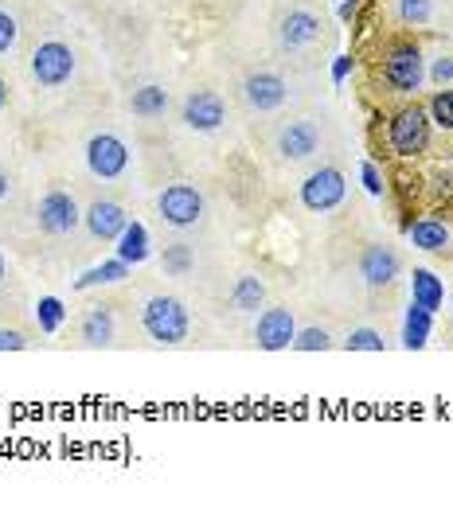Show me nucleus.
<instances>
[{
    "instance_id": "1",
    "label": "nucleus",
    "mask_w": 453,
    "mask_h": 507,
    "mask_svg": "<svg viewBox=\"0 0 453 507\" xmlns=\"http://www.w3.org/2000/svg\"><path fill=\"white\" fill-rule=\"evenodd\" d=\"M141 324H145V336L153 344H184L192 332L188 308L176 297H149L145 312H141Z\"/></svg>"
},
{
    "instance_id": "2",
    "label": "nucleus",
    "mask_w": 453,
    "mask_h": 507,
    "mask_svg": "<svg viewBox=\"0 0 453 507\" xmlns=\"http://www.w3.org/2000/svg\"><path fill=\"white\" fill-rule=\"evenodd\" d=\"M387 141H391V152L410 161V156L426 152L430 145V113L422 106H410V110H399L387 125Z\"/></svg>"
},
{
    "instance_id": "3",
    "label": "nucleus",
    "mask_w": 453,
    "mask_h": 507,
    "mask_svg": "<svg viewBox=\"0 0 453 507\" xmlns=\"http://www.w3.org/2000/svg\"><path fill=\"white\" fill-rule=\"evenodd\" d=\"M74 74V51L67 44H59V39H47L32 51V78L47 90H55L63 83H71Z\"/></svg>"
},
{
    "instance_id": "4",
    "label": "nucleus",
    "mask_w": 453,
    "mask_h": 507,
    "mask_svg": "<svg viewBox=\"0 0 453 507\" xmlns=\"http://www.w3.org/2000/svg\"><path fill=\"white\" fill-rule=\"evenodd\" d=\"M157 211L168 227L184 230V227H196L203 219V195L192 188V184H168L157 195Z\"/></svg>"
},
{
    "instance_id": "5",
    "label": "nucleus",
    "mask_w": 453,
    "mask_h": 507,
    "mask_svg": "<svg viewBox=\"0 0 453 507\" xmlns=\"http://www.w3.org/2000/svg\"><path fill=\"white\" fill-rule=\"evenodd\" d=\"M426 78V63H422V51L414 44L395 47L383 63V83L395 90V94H414Z\"/></svg>"
},
{
    "instance_id": "6",
    "label": "nucleus",
    "mask_w": 453,
    "mask_h": 507,
    "mask_svg": "<svg viewBox=\"0 0 453 507\" xmlns=\"http://www.w3.org/2000/svg\"><path fill=\"white\" fill-rule=\"evenodd\" d=\"M86 168H90V172H94L98 180H118V176H125V168H129V149H125V141L113 137V133L90 137V141H86Z\"/></svg>"
},
{
    "instance_id": "7",
    "label": "nucleus",
    "mask_w": 453,
    "mask_h": 507,
    "mask_svg": "<svg viewBox=\"0 0 453 507\" xmlns=\"http://www.w3.org/2000/svg\"><path fill=\"white\" fill-rule=\"evenodd\" d=\"M344 172L340 168H317L313 176H305V184H301V203L309 207V211H317V215H325L332 211V207H340L344 203Z\"/></svg>"
},
{
    "instance_id": "8",
    "label": "nucleus",
    "mask_w": 453,
    "mask_h": 507,
    "mask_svg": "<svg viewBox=\"0 0 453 507\" xmlns=\"http://www.w3.org/2000/svg\"><path fill=\"white\" fill-rule=\"evenodd\" d=\"M79 203H74V195L67 191H47L40 200V211H35V223H40L44 234H71L74 227H79Z\"/></svg>"
},
{
    "instance_id": "9",
    "label": "nucleus",
    "mask_w": 453,
    "mask_h": 507,
    "mask_svg": "<svg viewBox=\"0 0 453 507\" xmlns=\"http://www.w3.org/2000/svg\"><path fill=\"white\" fill-rule=\"evenodd\" d=\"M223 122H227V106L219 94H212V90H192L184 98V125L188 129H196V133H215Z\"/></svg>"
},
{
    "instance_id": "10",
    "label": "nucleus",
    "mask_w": 453,
    "mask_h": 507,
    "mask_svg": "<svg viewBox=\"0 0 453 507\" xmlns=\"http://www.w3.org/2000/svg\"><path fill=\"white\" fill-rule=\"evenodd\" d=\"M293 336H297V324H293L290 308H266L258 317L254 340L262 351H286V347H293Z\"/></svg>"
},
{
    "instance_id": "11",
    "label": "nucleus",
    "mask_w": 453,
    "mask_h": 507,
    "mask_svg": "<svg viewBox=\"0 0 453 507\" xmlns=\"http://www.w3.org/2000/svg\"><path fill=\"white\" fill-rule=\"evenodd\" d=\"M242 98H247L251 110L270 113V110H278L281 102L290 98V86H286V78H281V74L258 71V74H251L247 83H242Z\"/></svg>"
},
{
    "instance_id": "12",
    "label": "nucleus",
    "mask_w": 453,
    "mask_h": 507,
    "mask_svg": "<svg viewBox=\"0 0 453 507\" xmlns=\"http://www.w3.org/2000/svg\"><path fill=\"white\" fill-rule=\"evenodd\" d=\"M83 219H86V230L94 234V239H102V242H118V234L129 223V215L113 200H94V203L86 207Z\"/></svg>"
},
{
    "instance_id": "13",
    "label": "nucleus",
    "mask_w": 453,
    "mask_h": 507,
    "mask_svg": "<svg viewBox=\"0 0 453 507\" xmlns=\"http://www.w3.org/2000/svg\"><path fill=\"white\" fill-rule=\"evenodd\" d=\"M317 145H320V133L313 122H290L278 137V152L286 156V161H309V156L317 152Z\"/></svg>"
},
{
    "instance_id": "14",
    "label": "nucleus",
    "mask_w": 453,
    "mask_h": 507,
    "mask_svg": "<svg viewBox=\"0 0 453 507\" xmlns=\"http://www.w3.org/2000/svg\"><path fill=\"white\" fill-rule=\"evenodd\" d=\"M278 35H281V47H290V51L309 47V44H317V35H320V20L313 16V12H305V8H293L290 16L281 20Z\"/></svg>"
},
{
    "instance_id": "15",
    "label": "nucleus",
    "mask_w": 453,
    "mask_h": 507,
    "mask_svg": "<svg viewBox=\"0 0 453 507\" xmlns=\"http://www.w3.org/2000/svg\"><path fill=\"white\" fill-rule=\"evenodd\" d=\"M359 273H364L368 285H391L399 278V254L387 250V246H368L364 258H359Z\"/></svg>"
},
{
    "instance_id": "16",
    "label": "nucleus",
    "mask_w": 453,
    "mask_h": 507,
    "mask_svg": "<svg viewBox=\"0 0 453 507\" xmlns=\"http://www.w3.org/2000/svg\"><path fill=\"white\" fill-rule=\"evenodd\" d=\"M407 239L426 254H442V250H449L453 234H449V227L442 223V219H419V223L407 227Z\"/></svg>"
},
{
    "instance_id": "17",
    "label": "nucleus",
    "mask_w": 453,
    "mask_h": 507,
    "mask_svg": "<svg viewBox=\"0 0 453 507\" xmlns=\"http://www.w3.org/2000/svg\"><path fill=\"white\" fill-rule=\"evenodd\" d=\"M410 301L422 305L426 312H442V305H446V285H442V278H434L430 269H414L410 273Z\"/></svg>"
},
{
    "instance_id": "18",
    "label": "nucleus",
    "mask_w": 453,
    "mask_h": 507,
    "mask_svg": "<svg viewBox=\"0 0 453 507\" xmlns=\"http://www.w3.org/2000/svg\"><path fill=\"white\" fill-rule=\"evenodd\" d=\"M113 340V312L110 308H90L83 317V344L86 347H106Z\"/></svg>"
},
{
    "instance_id": "19",
    "label": "nucleus",
    "mask_w": 453,
    "mask_h": 507,
    "mask_svg": "<svg viewBox=\"0 0 453 507\" xmlns=\"http://www.w3.org/2000/svg\"><path fill=\"white\" fill-rule=\"evenodd\" d=\"M118 258L129 266H141L149 258V230L141 223H125V230L118 234Z\"/></svg>"
},
{
    "instance_id": "20",
    "label": "nucleus",
    "mask_w": 453,
    "mask_h": 507,
    "mask_svg": "<svg viewBox=\"0 0 453 507\" xmlns=\"http://www.w3.org/2000/svg\"><path fill=\"white\" fill-rule=\"evenodd\" d=\"M430 320H434V312H426L422 305L410 301L407 320H403V347H410V351L426 347V340H430Z\"/></svg>"
},
{
    "instance_id": "21",
    "label": "nucleus",
    "mask_w": 453,
    "mask_h": 507,
    "mask_svg": "<svg viewBox=\"0 0 453 507\" xmlns=\"http://www.w3.org/2000/svg\"><path fill=\"white\" fill-rule=\"evenodd\" d=\"M129 110H133L137 117H145V122H153V117H164V110H168V90L164 86H141V90H133V98H129Z\"/></svg>"
},
{
    "instance_id": "22",
    "label": "nucleus",
    "mask_w": 453,
    "mask_h": 507,
    "mask_svg": "<svg viewBox=\"0 0 453 507\" xmlns=\"http://www.w3.org/2000/svg\"><path fill=\"white\" fill-rule=\"evenodd\" d=\"M125 278H129V262H122V258H110V262L86 269L83 278L74 281V289H90V285H113V281H125Z\"/></svg>"
},
{
    "instance_id": "23",
    "label": "nucleus",
    "mask_w": 453,
    "mask_h": 507,
    "mask_svg": "<svg viewBox=\"0 0 453 507\" xmlns=\"http://www.w3.org/2000/svg\"><path fill=\"white\" fill-rule=\"evenodd\" d=\"M262 301H266V285L258 278H239L235 293H231V305H235L239 312H258Z\"/></svg>"
},
{
    "instance_id": "24",
    "label": "nucleus",
    "mask_w": 453,
    "mask_h": 507,
    "mask_svg": "<svg viewBox=\"0 0 453 507\" xmlns=\"http://www.w3.org/2000/svg\"><path fill=\"white\" fill-rule=\"evenodd\" d=\"M35 320H40V328L51 336L63 328V320H67V308H63L59 297H44L40 305H35Z\"/></svg>"
},
{
    "instance_id": "25",
    "label": "nucleus",
    "mask_w": 453,
    "mask_h": 507,
    "mask_svg": "<svg viewBox=\"0 0 453 507\" xmlns=\"http://www.w3.org/2000/svg\"><path fill=\"white\" fill-rule=\"evenodd\" d=\"M426 113H430V122H434V125L453 129V90H449V86L438 90V94L430 98V110H426Z\"/></svg>"
},
{
    "instance_id": "26",
    "label": "nucleus",
    "mask_w": 453,
    "mask_h": 507,
    "mask_svg": "<svg viewBox=\"0 0 453 507\" xmlns=\"http://www.w3.org/2000/svg\"><path fill=\"white\" fill-rule=\"evenodd\" d=\"M164 269L172 273V278H184V273L192 269V250L184 242H176V246H168L164 250Z\"/></svg>"
},
{
    "instance_id": "27",
    "label": "nucleus",
    "mask_w": 453,
    "mask_h": 507,
    "mask_svg": "<svg viewBox=\"0 0 453 507\" xmlns=\"http://www.w3.org/2000/svg\"><path fill=\"white\" fill-rule=\"evenodd\" d=\"M293 347H297V351H329L332 340H329L325 328H301V332L293 336Z\"/></svg>"
},
{
    "instance_id": "28",
    "label": "nucleus",
    "mask_w": 453,
    "mask_h": 507,
    "mask_svg": "<svg viewBox=\"0 0 453 507\" xmlns=\"http://www.w3.org/2000/svg\"><path fill=\"white\" fill-rule=\"evenodd\" d=\"M344 347L348 351H383V336L375 328H356V332H348Z\"/></svg>"
},
{
    "instance_id": "29",
    "label": "nucleus",
    "mask_w": 453,
    "mask_h": 507,
    "mask_svg": "<svg viewBox=\"0 0 453 507\" xmlns=\"http://www.w3.org/2000/svg\"><path fill=\"white\" fill-rule=\"evenodd\" d=\"M430 12H434L430 0H399V20H403V24H414V28L430 20Z\"/></svg>"
},
{
    "instance_id": "30",
    "label": "nucleus",
    "mask_w": 453,
    "mask_h": 507,
    "mask_svg": "<svg viewBox=\"0 0 453 507\" xmlns=\"http://www.w3.org/2000/svg\"><path fill=\"white\" fill-rule=\"evenodd\" d=\"M16 35H20L16 20H12L8 12H0V55H8V51L16 47Z\"/></svg>"
},
{
    "instance_id": "31",
    "label": "nucleus",
    "mask_w": 453,
    "mask_h": 507,
    "mask_svg": "<svg viewBox=\"0 0 453 507\" xmlns=\"http://www.w3.org/2000/svg\"><path fill=\"white\" fill-rule=\"evenodd\" d=\"M359 180H364L368 195H375V200H379V195H383V176H379V168H375L371 161H364V164H359Z\"/></svg>"
},
{
    "instance_id": "32",
    "label": "nucleus",
    "mask_w": 453,
    "mask_h": 507,
    "mask_svg": "<svg viewBox=\"0 0 453 507\" xmlns=\"http://www.w3.org/2000/svg\"><path fill=\"white\" fill-rule=\"evenodd\" d=\"M430 83H434V86H453V55L434 59V67H430Z\"/></svg>"
},
{
    "instance_id": "33",
    "label": "nucleus",
    "mask_w": 453,
    "mask_h": 507,
    "mask_svg": "<svg viewBox=\"0 0 453 507\" xmlns=\"http://www.w3.org/2000/svg\"><path fill=\"white\" fill-rule=\"evenodd\" d=\"M24 347H28V340L20 332H12V328L0 332V351H24Z\"/></svg>"
},
{
    "instance_id": "34",
    "label": "nucleus",
    "mask_w": 453,
    "mask_h": 507,
    "mask_svg": "<svg viewBox=\"0 0 453 507\" xmlns=\"http://www.w3.org/2000/svg\"><path fill=\"white\" fill-rule=\"evenodd\" d=\"M348 74H352V55H340L332 63V78H336V83H344Z\"/></svg>"
},
{
    "instance_id": "35",
    "label": "nucleus",
    "mask_w": 453,
    "mask_h": 507,
    "mask_svg": "<svg viewBox=\"0 0 453 507\" xmlns=\"http://www.w3.org/2000/svg\"><path fill=\"white\" fill-rule=\"evenodd\" d=\"M5 200H8V172L0 168V203H5Z\"/></svg>"
},
{
    "instance_id": "36",
    "label": "nucleus",
    "mask_w": 453,
    "mask_h": 507,
    "mask_svg": "<svg viewBox=\"0 0 453 507\" xmlns=\"http://www.w3.org/2000/svg\"><path fill=\"white\" fill-rule=\"evenodd\" d=\"M5 106H8V83L0 78V110H5Z\"/></svg>"
},
{
    "instance_id": "37",
    "label": "nucleus",
    "mask_w": 453,
    "mask_h": 507,
    "mask_svg": "<svg viewBox=\"0 0 453 507\" xmlns=\"http://www.w3.org/2000/svg\"><path fill=\"white\" fill-rule=\"evenodd\" d=\"M0 281H5V258H0Z\"/></svg>"
}]
</instances>
